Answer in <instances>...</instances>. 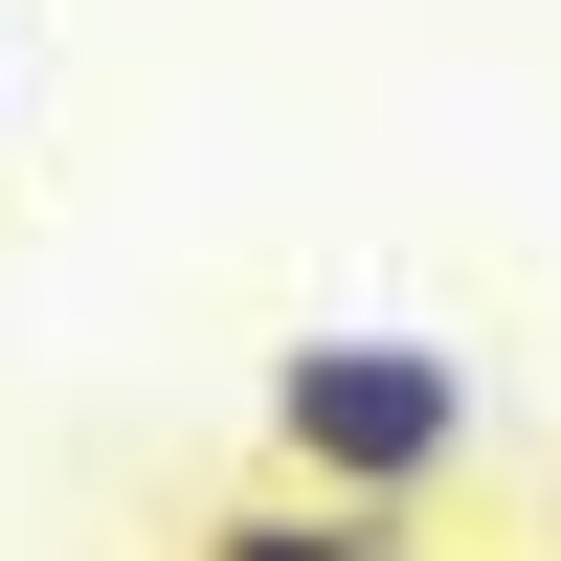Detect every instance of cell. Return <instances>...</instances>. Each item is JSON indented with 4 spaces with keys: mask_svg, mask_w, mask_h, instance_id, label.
<instances>
[{
    "mask_svg": "<svg viewBox=\"0 0 561 561\" xmlns=\"http://www.w3.org/2000/svg\"><path fill=\"white\" fill-rule=\"evenodd\" d=\"M270 472H293V494H359V517H427V494L472 472V359L404 337V314L270 337Z\"/></svg>",
    "mask_w": 561,
    "mask_h": 561,
    "instance_id": "1",
    "label": "cell"
},
{
    "mask_svg": "<svg viewBox=\"0 0 561 561\" xmlns=\"http://www.w3.org/2000/svg\"><path fill=\"white\" fill-rule=\"evenodd\" d=\"M180 561H404V517H359V494H293V472H270V494H225Z\"/></svg>",
    "mask_w": 561,
    "mask_h": 561,
    "instance_id": "2",
    "label": "cell"
}]
</instances>
